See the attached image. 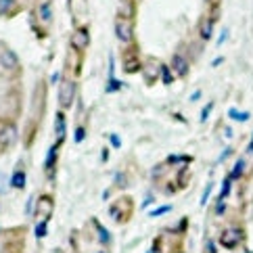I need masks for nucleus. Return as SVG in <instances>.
<instances>
[{"label":"nucleus","mask_w":253,"mask_h":253,"mask_svg":"<svg viewBox=\"0 0 253 253\" xmlns=\"http://www.w3.org/2000/svg\"><path fill=\"white\" fill-rule=\"evenodd\" d=\"M115 36H117V40H120L122 44H132L134 42V21L117 15V19H115Z\"/></svg>","instance_id":"f257e3e1"},{"label":"nucleus","mask_w":253,"mask_h":253,"mask_svg":"<svg viewBox=\"0 0 253 253\" xmlns=\"http://www.w3.org/2000/svg\"><path fill=\"white\" fill-rule=\"evenodd\" d=\"M128 50L124 52V59H122V65H124V71L126 74H136V71L142 69V61L138 57V46L136 44H128Z\"/></svg>","instance_id":"f03ea898"},{"label":"nucleus","mask_w":253,"mask_h":253,"mask_svg":"<svg viewBox=\"0 0 253 253\" xmlns=\"http://www.w3.org/2000/svg\"><path fill=\"white\" fill-rule=\"evenodd\" d=\"M76 92H78V86L74 80H63L61 86H59V105L63 109H69L76 101Z\"/></svg>","instance_id":"7ed1b4c3"},{"label":"nucleus","mask_w":253,"mask_h":253,"mask_svg":"<svg viewBox=\"0 0 253 253\" xmlns=\"http://www.w3.org/2000/svg\"><path fill=\"white\" fill-rule=\"evenodd\" d=\"M243 239H245V232H243L241 228H234V226H230V228H224L222 234H220V245L224 249H234L239 247Z\"/></svg>","instance_id":"20e7f679"},{"label":"nucleus","mask_w":253,"mask_h":253,"mask_svg":"<svg viewBox=\"0 0 253 253\" xmlns=\"http://www.w3.org/2000/svg\"><path fill=\"white\" fill-rule=\"evenodd\" d=\"M90 46V30L86 25H78L71 34V48L78 52H86V48Z\"/></svg>","instance_id":"39448f33"},{"label":"nucleus","mask_w":253,"mask_h":253,"mask_svg":"<svg viewBox=\"0 0 253 253\" xmlns=\"http://www.w3.org/2000/svg\"><path fill=\"white\" fill-rule=\"evenodd\" d=\"M0 65L6 71H13V74H19L21 71V61L15 55V50H11L8 46H0Z\"/></svg>","instance_id":"423d86ee"},{"label":"nucleus","mask_w":253,"mask_h":253,"mask_svg":"<svg viewBox=\"0 0 253 253\" xmlns=\"http://www.w3.org/2000/svg\"><path fill=\"white\" fill-rule=\"evenodd\" d=\"M169 67L178 78H186L188 69H191V63H188V59L182 55V52H174V55H171V61H169Z\"/></svg>","instance_id":"0eeeda50"},{"label":"nucleus","mask_w":253,"mask_h":253,"mask_svg":"<svg viewBox=\"0 0 253 253\" xmlns=\"http://www.w3.org/2000/svg\"><path fill=\"white\" fill-rule=\"evenodd\" d=\"M50 195H40L38 199V205H36V210H38V222H48L50 215H52V210H55V205H52Z\"/></svg>","instance_id":"6e6552de"},{"label":"nucleus","mask_w":253,"mask_h":253,"mask_svg":"<svg viewBox=\"0 0 253 253\" xmlns=\"http://www.w3.org/2000/svg\"><path fill=\"white\" fill-rule=\"evenodd\" d=\"M142 74H144V80H147V84H153L157 82L161 78V63H157L155 59H147L142 63Z\"/></svg>","instance_id":"1a4fd4ad"},{"label":"nucleus","mask_w":253,"mask_h":253,"mask_svg":"<svg viewBox=\"0 0 253 253\" xmlns=\"http://www.w3.org/2000/svg\"><path fill=\"white\" fill-rule=\"evenodd\" d=\"M19 13H21V2L19 0H0V17L11 19V17L19 15Z\"/></svg>","instance_id":"9d476101"},{"label":"nucleus","mask_w":253,"mask_h":253,"mask_svg":"<svg viewBox=\"0 0 253 253\" xmlns=\"http://www.w3.org/2000/svg\"><path fill=\"white\" fill-rule=\"evenodd\" d=\"M17 142V128L15 124H4L2 130H0V144L2 147H11Z\"/></svg>","instance_id":"9b49d317"},{"label":"nucleus","mask_w":253,"mask_h":253,"mask_svg":"<svg viewBox=\"0 0 253 253\" xmlns=\"http://www.w3.org/2000/svg\"><path fill=\"white\" fill-rule=\"evenodd\" d=\"M36 15H38L40 23L50 25V21H52V2L50 0H42L38 4V8H36Z\"/></svg>","instance_id":"f8f14e48"},{"label":"nucleus","mask_w":253,"mask_h":253,"mask_svg":"<svg viewBox=\"0 0 253 253\" xmlns=\"http://www.w3.org/2000/svg\"><path fill=\"white\" fill-rule=\"evenodd\" d=\"M213 23H215V17H203L201 19V25H199V36H201L203 42H207L213 36Z\"/></svg>","instance_id":"ddd939ff"},{"label":"nucleus","mask_w":253,"mask_h":253,"mask_svg":"<svg viewBox=\"0 0 253 253\" xmlns=\"http://www.w3.org/2000/svg\"><path fill=\"white\" fill-rule=\"evenodd\" d=\"M65 134H67V120H65V113L59 111L55 117V136H57L59 144L65 140Z\"/></svg>","instance_id":"4468645a"},{"label":"nucleus","mask_w":253,"mask_h":253,"mask_svg":"<svg viewBox=\"0 0 253 253\" xmlns=\"http://www.w3.org/2000/svg\"><path fill=\"white\" fill-rule=\"evenodd\" d=\"M120 17L134 21V17H136V0H120Z\"/></svg>","instance_id":"2eb2a0df"},{"label":"nucleus","mask_w":253,"mask_h":253,"mask_svg":"<svg viewBox=\"0 0 253 253\" xmlns=\"http://www.w3.org/2000/svg\"><path fill=\"white\" fill-rule=\"evenodd\" d=\"M25 182H28V176H25V169L17 168L13 171V178H11V186L17 188V191H23L25 188Z\"/></svg>","instance_id":"dca6fc26"},{"label":"nucleus","mask_w":253,"mask_h":253,"mask_svg":"<svg viewBox=\"0 0 253 253\" xmlns=\"http://www.w3.org/2000/svg\"><path fill=\"white\" fill-rule=\"evenodd\" d=\"M174 78H176V74L171 71V67L161 65V80H164V84H166V86H169L171 82H174Z\"/></svg>","instance_id":"f3484780"},{"label":"nucleus","mask_w":253,"mask_h":253,"mask_svg":"<svg viewBox=\"0 0 253 253\" xmlns=\"http://www.w3.org/2000/svg\"><path fill=\"white\" fill-rule=\"evenodd\" d=\"M57 153H59V144H55V147H50V151H48V157H46V164H44V168H46V169H52V166H55Z\"/></svg>","instance_id":"a211bd4d"},{"label":"nucleus","mask_w":253,"mask_h":253,"mask_svg":"<svg viewBox=\"0 0 253 253\" xmlns=\"http://www.w3.org/2000/svg\"><path fill=\"white\" fill-rule=\"evenodd\" d=\"M243 169H245V159H239L237 164H234V169H232V174H230V178L232 180H237V178H241L243 176Z\"/></svg>","instance_id":"6ab92c4d"},{"label":"nucleus","mask_w":253,"mask_h":253,"mask_svg":"<svg viewBox=\"0 0 253 253\" xmlns=\"http://www.w3.org/2000/svg\"><path fill=\"white\" fill-rule=\"evenodd\" d=\"M230 182H232V178H230V176L224 180V184H222V193H220V201H224V199L228 197V193H230Z\"/></svg>","instance_id":"aec40b11"},{"label":"nucleus","mask_w":253,"mask_h":253,"mask_svg":"<svg viewBox=\"0 0 253 253\" xmlns=\"http://www.w3.org/2000/svg\"><path fill=\"white\" fill-rule=\"evenodd\" d=\"M230 117H234V120H239V122H247L249 117H251V113H239L237 109H230Z\"/></svg>","instance_id":"412c9836"},{"label":"nucleus","mask_w":253,"mask_h":253,"mask_svg":"<svg viewBox=\"0 0 253 253\" xmlns=\"http://www.w3.org/2000/svg\"><path fill=\"white\" fill-rule=\"evenodd\" d=\"M46 226H48V222H38V226H36V237L44 239V234H46Z\"/></svg>","instance_id":"4be33fe9"},{"label":"nucleus","mask_w":253,"mask_h":253,"mask_svg":"<svg viewBox=\"0 0 253 253\" xmlns=\"http://www.w3.org/2000/svg\"><path fill=\"white\" fill-rule=\"evenodd\" d=\"M122 88V82H117L115 78H109V86H107V92H115V90Z\"/></svg>","instance_id":"5701e85b"},{"label":"nucleus","mask_w":253,"mask_h":253,"mask_svg":"<svg viewBox=\"0 0 253 253\" xmlns=\"http://www.w3.org/2000/svg\"><path fill=\"white\" fill-rule=\"evenodd\" d=\"M211 109H213V103H207V105L203 107V111H201V122H205V120H207V117H210Z\"/></svg>","instance_id":"b1692460"},{"label":"nucleus","mask_w":253,"mask_h":253,"mask_svg":"<svg viewBox=\"0 0 253 253\" xmlns=\"http://www.w3.org/2000/svg\"><path fill=\"white\" fill-rule=\"evenodd\" d=\"M171 210V207L169 205H166V207H161V210H153L151 211V215H153V218H155V215H164V213H168Z\"/></svg>","instance_id":"393cba45"},{"label":"nucleus","mask_w":253,"mask_h":253,"mask_svg":"<svg viewBox=\"0 0 253 253\" xmlns=\"http://www.w3.org/2000/svg\"><path fill=\"white\" fill-rule=\"evenodd\" d=\"M186 178H188V169L182 168V169H180V186H184V184H186Z\"/></svg>","instance_id":"a878e982"},{"label":"nucleus","mask_w":253,"mask_h":253,"mask_svg":"<svg viewBox=\"0 0 253 253\" xmlns=\"http://www.w3.org/2000/svg\"><path fill=\"white\" fill-rule=\"evenodd\" d=\"M210 195H211V184H207L205 191H203V197H201V205H205V201H207V197Z\"/></svg>","instance_id":"bb28decb"},{"label":"nucleus","mask_w":253,"mask_h":253,"mask_svg":"<svg viewBox=\"0 0 253 253\" xmlns=\"http://www.w3.org/2000/svg\"><path fill=\"white\" fill-rule=\"evenodd\" d=\"M84 134H86L84 128H78V130H76V142H82V140H84Z\"/></svg>","instance_id":"cd10ccee"},{"label":"nucleus","mask_w":253,"mask_h":253,"mask_svg":"<svg viewBox=\"0 0 253 253\" xmlns=\"http://www.w3.org/2000/svg\"><path fill=\"white\" fill-rule=\"evenodd\" d=\"M111 144H113V147H122V140H120V136H117V134H111Z\"/></svg>","instance_id":"c85d7f7f"},{"label":"nucleus","mask_w":253,"mask_h":253,"mask_svg":"<svg viewBox=\"0 0 253 253\" xmlns=\"http://www.w3.org/2000/svg\"><path fill=\"white\" fill-rule=\"evenodd\" d=\"M224 211H226V203H224V201H218V207H215V213L222 215Z\"/></svg>","instance_id":"c756f323"},{"label":"nucleus","mask_w":253,"mask_h":253,"mask_svg":"<svg viewBox=\"0 0 253 253\" xmlns=\"http://www.w3.org/2000/svg\"><path fill=\"white\" fill-rule=\"evenodd\" d=\"M34 201H36L34 197H32L30 201H28V210H25V213H28V215H32V211H34Z\"/></svg>","instance_id":"7c9ffc66"},{"label":"nucleus","mask_w":253,"mask_h":253,"mask_svg":"<svg viewBox=\"0 0 253 253\" xmlns=\"http://www.w3.org/2000/svg\"><path fill=\"white\" fill-rule=\"evenodd\" d=\"M226 36H228V30H224V32H222V36H220V40H218V46H220V44H224V40H226Z\"/></svg>","instance_id":"2f4dec72"},{"label":"nucleus","mask_w":253,"mask_h":253,"mask_svg":"<svg viewBox=\"0 0 253 253\" xmlns=\"http://www.w3.org/2000/svg\"><path fill=\"white\" fill-rule=\"evenodd\" d=\"M71 2H76V0H69V4H71ZM82 2H86V0H82Z\"/></svg>","instance_id":"473e14b6"},{"label":"nucleus","mask_w":253,"mask_h":253,"mask_svg":"<svg viewBox=\"0 0 253 253\" xmlns=\"http://www.w3.org/2000/svg\"><path fill=\"white\" fill-rule=\"evenodd\" d=\"M98 253H105V251H98Z\"/></svg>","instance_id":"72a5a7b5"},{"label":"nucleus","mask_w":253,"mask_h":253,"mask_svg":"<svg viewBox=\"0 0 253 253\" xmlns=\"http://www.w3.org/2000/svg\"><path fill=\"white\" fill-rule=\"evenodd\" d=\"M178 253H184V251H178Z\"/></svg>","instance_id":"f704fd0d"},{"label":"nucleus","mask_w":253,"mask_h":253,"mask_svg":"<svg viewBox=\"0 0 253 253\" xmlns=\"http://www.w3.org/2000/svg\"><path fill=\"white\" fill-rule=\"evenodd\" d=\"M40 2H42V0H40Z\"/></svg>","instance_id":"c9c22d12"}]
</instances>
